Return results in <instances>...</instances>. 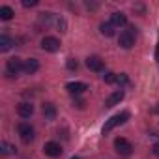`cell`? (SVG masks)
I'll use <instances>...</instances> for the list:
<instances>
[{"mask_svg":"<svg viewBox=\"0 0 159 159\" xmlns=\"http://www.w3.org/2000/svg\"><path fill=\"white\" fill-rule=\"evenodd\" d=\"M135 36H137V28L135 26H129L127 30L120 32V38H118V45L122 49H131L135 45Z\"/></svg>","mask_w":159,"mask_h":159,"instance_id":"1","label":"cell"},{"mask_svg":"<svg viewBox=\"0 0 159 159\" xmlns=\"http://www.w3.org/2000/svg\"><path fill=\"white\" fill-rule=\"evenodd\" d=\"M129 120V112L127 111H124V112H120V114H114L111 120H107V124L103 125V135L105 133H109V131H112L114 127H118V125H122V124H125Z\"/></svg>","mask_w":159,"mask_h":159,"instance_id":"2","label":"cell"},{"mask_svg":"<svg viewBox=\"0 0 159 159\" xmlns=\"http://www.w3.org/2000/svg\"><path fill=\"white\" fill-rule=\"evenodd\" d=\"M21 71H25V60H21V58H17V56L10 58L8 64H6V73H8L10 77H17Z\"/></svg>","mask_w":159,"mask_h":159,"instance_id":"3","label":"cell"},{"mask_svg":"<svg viewBox=\"0 0 159 159\" xmlns=\"http://www.w3.org/2000/svg\"><path fill=\"white\" fill-rule=\"evenodd\" d=\"M60 47H62V43H60L58 38L45 36V38L41 39V49L47 51V52H56V51H60Z\"/></svg>","mask_w":159,"mask_h":159,"instance_id":"4","label":"cell"},{"mask_svg":"<svg viewBox=\"0 0 159 159\" xmlns=\"http://www.w3.org/2000/svg\"><path fill=\"white\" fill-rule=\"evenodd\" d=\"M114 148H116V152L120 153V155H131L133 153V146H131V142L127 140V139H124V137H118L116 140H114Z\"/></svg>","mask_w":159,"mask_h":159,"instance_id":"5","label":"cell"},{"mask_svg":"<svg viewBox=\"0 0 159 159\" xmlns=\"http://www.w3.org/2000/svg\"><path fill=\"white\" fill-rule=\"evenodd\" d=\"M17 131H19L23 142H30V140L34 139V127H32L30 124H26V122L19 124V125H17Z\"/></svg>","mask_w":159,"mask_h":159,"instance_id":"6","label":"cell"},{"mask_svg":"<svg viewBox=\"0 0 159 159\" xmlns=\"http://www.w3.org/2000/svg\"><path fill=\"white\" fill-rule=\"evenodd\" d=\"M124 90L120 88V90H116V92H112L109 98H107V101H105V107L107 109H112V107H116V105H120V101L124 99Z\"/></svg>","mask_w":159,"mask_h":159,"instance_id":"7","label":"cell"},{"mask_svg":"<svg viewBox=\"0 0 159 159\" xmlns=\"http://www.w3.org/2000/svg\"><path fill=\"white\" fill-rule=\"evenodd\" d=\"M66 90H67L71 96H81L83 92L88 90V84H84V83H67V84H66Z\"/></svg>","mask_w":159,"mask_h":159,"instance_id":"8","label":"cell"},{"mask_svg":"<svg viewBox=\"0 0 159 159\" xmlns=\"http://www.w3.org/2000/svg\"><path fill=\"white\" fill-rule=\"evenodd\" d=\"M43 152H45V155H49V157H60V155H62V146H60L58 142H47V144L43 146Z\"/></svg>","mask_w":159,"mask_h":159,"instance_id":"9","label":"cell"},{"mask_svg":"<svg viewBox=\"0 0 159 159\" xmlns=\"http://www.w3.org/2000/svg\"><path fill=\"white\" fill-rule=\"evenodd\" d=\"M86 66H88V69H92L96 73L103 71V67H105V64H103V60L99 56H88L86 58Z\"/></svg>","mask_w":159,"mask_h":159,"instance_id":"10","label":"cell"},{"mask_svg":"<svg viewBox=\"0 0 159 159\" xmlns=\"http://www.w3.org/2000/svg\"><path fill=\"white\" fill-rule=\"evenodd\" d=\"M17 114L21 116V118H30L32 114H34V105L32 103H19L17 105Z\"/></svg>","mask_w":159,"mask_h":159,"instance_id":"11","label":"cell"},{"mask_svg":"<svg viewBox=\"0 0 159 159\" xmlns=\"http://www.w3.org/2000/svg\"><path fill=\"white\" fill-rule=\"evenodd\" d=\"M38 69H39V62H38L36 58L25 60V73H26V75H34Z\"/></svg>","mask_w":159,"mask_h":159,"instance_id":"12","label":"cell"},{"mask_svg":"<svg viewBox=\"0 0 159 159\" xmlns=\"http://www.w3.org/2000/svg\"><path fill=\"white\" fill-rule=\"evenodd\" d=\"M41 111H43L45 120H54L56 118V107H54V103H43Z\"/></svg>","mask_w":159,"mask_h":159,"instance_id":"13","label":"cell"},{"mask_svg":"<svg viewBox=\"0 0 159 159\" xmlns=\"http://www.w3.org/2000/svg\"><path fill=\"white\" fill-rule=\"evenodd\" d=\"M111 23H112L114 26H125V25H127V17H125V13L116 11V13L111 15Z\"/></svg>","mask_w":159,"mask_h":159,"instance_id":"14","label":"cell"},{"mask_svg":"<svg viewBox=\"0 0 159 159\" xmlns=\"http://www.w3.org/2000/svg\"><path fill=\"white\" fill-rule=\"evenodd\" d=\"M11 47H13V39H11V38H8V36H0V51L6 52V51H10Z\"/></svg>","mask_w":159,"mask_h":159,"instance_id":"15","label":"cell"},{"mask_svg":"<svg viewBox=\"0 0 159 159\" xmlns=\"http://www.w3.org/2000/svg\"><path fill=\"white\" fill-rule=\"evenodd\" d=\"M13 10L10 8V6H2V8H0V19H2V21H10V19H13Z\"/></svg>","mask_w":159,"mask_h":159,"instance_id":"16","label":"cell"},{"mask_svg":"<svg viewBox=\"0 0 159 159\" xmlns=\"http://www.w3.org/2000/svg\"><path fill=\"white\" fill-rule=\"evenodd\" d=\"M99 30H101V34L107 36V38H112V36H114V25H112V23H103V25L99 26Z\"/></svg>","mask_w":159,"mask_h":159,"instance_id":"17","label":"cell"},{"mask_svg":"<svg viewBox=\"0 0 159 159\" xmlns=\"http://www.w3.org/2000/svg\"><path fill=\"white\" fill-rule=\"evenodd\" d=\"M103 81H105L107 84H114V83L118 81V75H116V73H111V71H109V73H105V75H103Z\"/></svg>","mask_w":159,"mask_h":159,"instance_id":"18","label":"cell"},{"mask_svg":"<svg viewBox=\"0 0 159 159\" xmlns=\"http://www.w3.org/2000/svg\"><path fill=\"white\" fill-rule=\"evenodd\" d=\"M0 148H2V155H10V153L15 150V148H13V146H10L8 142H2V144H0Z\"/></svg>","mask_w":159,"mask_h":159,"instance_id":"19","label":"cell"},{"mask_svg":"<svg viewBox=\"0 0 159 159\" xmlns=\"http://www.w3.org/2000/svg\"><path fill=\"white\" fill-rule=\"evenodd\" d=\"M39 19H41V23L51 25V21H52V13H49V11H47V13H41V17H39Z\"/></svg>","mask_w":159,"mask_h":159,"instance_id":"20","label":"cell"},{"mask_svg":"<svg viewBox=\"0 0 159 159\" xmlns=\"http://www.w3.org/2000/svg\"><path fill=\"white\" fill-rule=\"evenodd\" d=\"M56 26L60 28V32H66V28H67V26H66V21H64L62 17H60V19H56Z\"/></svg>","mask_w":159,"mask_h":159,"instance_id":"21","label":"cell"},{"mask_svg":"<svg viewBox=\"0 0 159 159\" xmlns=\"http://www.w3.org/2000/svg\"><path fill=\"white\" fill-rule=\"evenodd\" d=\"M77 67H79V62L75 58H69L67 60V69H77Z\"/></svg>","mask_w":159,"mask_h":159,"instance_id":"22","label":"cell"},{"mask_svg":"<svg viewBox=\"0 0 159 159\" xmlns=\"http://www.w3.org/2000/svg\"><path fill=\"white\" fill-rule=\"evenodd\" d=\"M23 6L25 8H34V6H38V0H23Z\"/></svg>","mask_w":159,"mask_h":159,"instance_id":"23","label":"cell"},{"mask_svg":"<svg viewBox=\"0 0 159 159\" xmlns=\"http://www.w3.org/2000/svg\"><path fill=\"white\" fill-rule=\"evenodd\" d=\"M116 83H118V84H127V83H129V79H127V75L122 73V75H118V81H116Z\"/></svg>","mask_w":159,"mask_h":159,"instance_id":"24","label":"cell"},{"mask_svg":"<svg viewBox=\"0 0 159 159\" xmlns=\"http://www.w3.org/2000/svg\"><path fill=\"white\" fill-rule=\"evenodd\" d=\"M73 105H75L77 109H84V101H83V99H75Z\"/></svg>","mask_w":159,"mask_h":159,"instance_id":"25","label":"cell"},{"mask_svg":"<svg viewBox=\"0 0 159 159\" xmlns=\"http://www.w3.org/2000/svg\"><path fill=\"white\" fill-rule=\"evenodd\" d=\"M152 150H153V153H155V155H159V142H157V144H153V148H152Z\"/></svg>","mask_w":159,"mask_h":159,"instance_id":"26","label":"cell"},{"mask_svg":"<svg viewBox=\"0 0 159 159\" xmlns=\"http://www.w3.org/2000/svg\"><path fill=\"white\" fill-rule=\"evenodd\" d=\"M155 58L159 60V45H157V51H155Z\"/></svg>","mask_w":159,"mask_h":159,"instance_id":"27","label":"cell"},{"mask_svg":"<svg viewBox=\"0 0 159 159\" xmlns=\"http://www.w3.org/2000/svg\"><path fill=\"white\" fill-rule=\"evenodd\" d=\"M71 159H81V157H71Z\"/></svg>","mask_w":159,"mask_h":159,"instance_id":"28","label":"cell"}]
</instances>
